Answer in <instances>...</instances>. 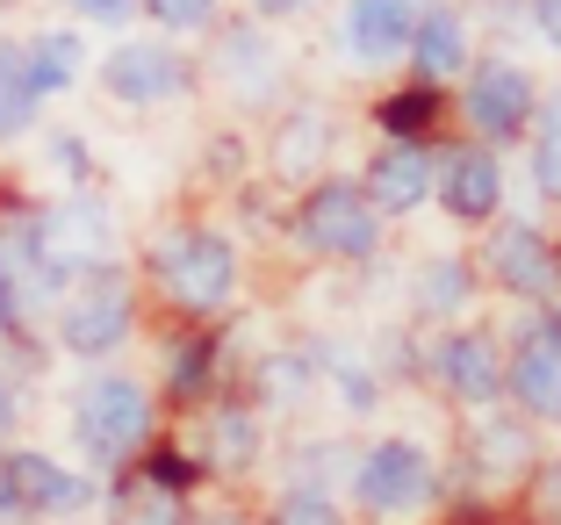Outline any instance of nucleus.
I'll return each instance as SVG.
<instances>
[{
	"instance_id": "obj_8",
	"label": "nucleus",
	"mask_w": 561,
	"mask_h": 525,
	"mask_svg": "<svg viewBox=\"0 0 561 525\" xmlns=\"http://www.w3.org/2000/svg\"><path fill=\"white\" fill-rule=\"evenodd\" d=\"M108 497V482L50 446H0V525H87Z\"/></svg>"
},
{
	"instance_id": "obj_12",
	"label": "nucleus",
	"mask_w": 561,
	"mask_h": 525,
	"mask_svg": "<svg viewBox=\"0 0 561 525\" xmlns=\"http://www.w3.org/2000/svg\"><path fill=\"white\" fill-rule=\"evenodd\" d=\"M432 209H439L454 230L482 238L496 216L512 209V166H504V151L446 130L439 151H432Z\"/></svg>"
},
{
	"instance_id": "obj_33",
	"label": "nucleus",
	"mask_w": 561,
	"mask_h": 525,
	"mask_svg": "<svg viewBox=\"0 0 561 525\" xmlns=\"http://www.w3.org/2000/svg\"><path fill=\"white\" fill-rule=\"evenodd\" d=\"M145 22H151V36L187 44V36H209L224 22V0H145Z\"/></svg>"
},
{
	"instance_id": "obj_24",
	"label": "nucleus",
	"mask_w": 561,
	"mask_h": 525,
	"mask_svg": "<svg viewBox=\"0 0 561 525\" xmlns=\"http://www.w3.org/2000/svg\"><path fill=\"white\" fill-rule=\"evenodd\" d=\"M44 87L30 66V36H0V151L44 130Z\"/></svg>"
},
{
	"instance_id": "obj_14",
	"label": "nucleus",
	"mask_w": 561,
	"mask_h": 525,
	"mask_svg": "<svg viewBox=\"0 0 561 525\" xmlns=\"http://www.w3.org/2000/svg\"><path fill=\"white\" fill-rule=\"evenodd\" d=\"M231 331L224 324H173L159 339V403L165 418H195L202 403L231 396Z\"/></svg>"
},
{
	"instance_id": "obj_34",
	"label": "nucleus",
	"mask_w": 561,
	"mask_h": 525,
	"mask_svg": "<svg viewBox=\"0 0 561 525\" xmlns=\"http://www.w3.org/2000/svg\"><path fill=\"white\" fill-rule=\"evenodd\" d=\"M512 511H526V518H540V525H561V454H540V468L526 476V490H518Z\"/></svg>"
},
{
	"instance_id": "obj_27",
	"label": "nucleus",
	"mask_w": 561,
	"mask_h": 525,
	"mask_svg": "<svg viewBox=\"0 0 561 525\" xmlns=\"http://www.w3.org/2000/svg\"><path fill=\"white\" fill-rule=\"evenodd\" d=\"M526 187L540 209L561 216V87H547L540 94V115H533V130H526Z\"/></svg>"
},
{
	"instance_id": "obj_20",
	"label": "nucleus",
	"mask_w": 561,
	"mask_h": 525,
	"mask_svg": "<svg viewBox=\"0 0 561 525\" xmlns=\"http://www.w3.org/2000/svg\"><path fill=\"white\" fill-rule=\"evenodd\" d=\"M476 15H468V0H425V15H417V36H411V58H403V72L425 87H461V72L476 66Z\"/></svg>"
},
{
	"instance_id": "obj_41",
	"label": "nucleus",
	"mask_w": 561,
	"mask_h": 525,
	"mask_svg": "<svg viewBox=\"0 0 561 525\" xmlns=\"http://www.w3.org/2000/svg\"><path fill=\"white\" fill-rule=\"evenodd\" d=\"M0 195H8V181H0Z\"/></svg>"
},
{
	"instance_id": "obj_29",
	"label": "nucleus",
	"mask_w": 561,
	"mask_h": 525,
	"mask_svg": "<svg viewBox=\"0 0 561 525\" xmlns=\"http://www.w3.org/2000/svg\"><path fill=\"white\" fill-rule=\"evenodd\" d=\"M252 525H353L346 490H302V482H274Z\"/></svg>"
},
{
	"instance_id": "obj_19",
	"label": "nucleus",
	"mask_w": 561,
	"mask_h": 525,
	"mask_svg": "<svg viewBox=\"0 0 561 525\" xmlns=\"http://www.w3.org/2000/svg\"><path fill=\"white\" fill-rule=\"evenodd\" d=\"M238 389L266 418H302L310 403H324V353H317V339H274L245 361Z\"/></svg>"
},
{
	"instance_id": "obj_31",
	"label": "nucleus",
	"mask_w": 561,
	"mask_h": 525,
	"mask_svg": "<svg viewBox=\"0 0 561 525\" xmlns=\"http://www.w3.org/2000/svg\"><path fill=\"white\" fill-rule=\"evenodd\" d=\"M130 476H137V482H151V490H165V497H187V504H195V490L209 482V476H202V460L187 454V440H173V425H165V440L151 446L145 460H137Z\"/></svg>"
},
{
	"instance_id": "obj_18",
	"label": "nucleus",
	"mask_w": 561,
	"mask_h": 525,
	"mask_svg": "<svg viewBox=\"0 0 561 525\" xmlns=\"http://www.w3.org/2000/svg\"><path fill=\"white\" fill-rule=\"evenodd\" d=\"M504 403L526 418L533 432H561V324L554 317H526L512 331V381H504Z\"/></svg>"
},
{
	"instance_id": "obj_36",
	"label": "nucleus",
	"mask_w": 561,
	"mask_h": 525,
	"mask_svg": "<svg viewBox=\"0 0 561 525\" xmlns=\"http://www.w3.org/2000/svg\"><path fill=\"white\" fill-rule=\"evenodd\" d=\"M468 15L490 22L496 36H518V30H526V0H468Z\"/></svg>"
},
{
	"instance_id": "obj_22",
	"label": "nucleus",
	"mask_w": 561,
	"mask_h": 525,
	"mask_svg": "<svg viewBox=\"0 0 561 525\" xmlns=\"http://www.w3.org/2000/svg\"><path fill=\"white\" fill-rule=\"evenodd\" d=\"M432 151L439 145H389V137H375V151L360 159V187L389 224L432 209Z\"/></svg>"
},
{
	"instance_id": "obj_3",
	"label": "nucleus",
	"mask_w": 561,
	"mask_h": 525,
	"mask_svg": "<svg viewBox=\"0 0 561 525\" xmlns=\"http://www.w3.org/2000/svg\"><path fill=\"white\" fill-rule=\"evenodd\" d=\"M446 504V460L417 432H381L353 446L346 468V511L353 525H425Z\"/></svg>"
},
{
	"instance_id": "obj_5",
	"label": "nucleus",
	"mask_w": 561,
	"mask_h": 525,
	"mask_svg": "<svg viewBox=\"0 0 561 525\" xmlns=\"http://www.w3.org/2000/svg\"><path fill=\"white\" fill-rule=\"evenodd\" d=\"M288 246L317 266H375L389 252V216L367 202L360 173H317L310 187H296V202L280 209Z\"/></svg>"
},
{
	"instance_id": "obj_38",
	"label": "nucleus",
	"mask_w": 561,
	"mask_h": 525,
	"mask_svg": "<svg viewBox=\"0 0 561 525\" xmlns=\"http://www.w3.org/2000/svg\"><path fill=\"white\" fill-rule=\"evenodd\" d=\"M526 30L561 58V0H526Z\"/></svg>"
},
{
	"instance_id": "obj_25",
	"label": "nucleus",
	"mask_w": 561,
	"mask_h": 525,
	"mask_svg": "<svg viewBox=\"0 0 561 525\" xmlns=\"http://www.w3.org/2000/svg\"><path fill=\"white\" fill-rule=\"evenodd\" d=\"M317 353H324V396L331 403H339L346 418H381L389 375H381L375 353H360V345H331V339H317Z\"/></svg>"
},
{
	"instance_id": "obj_9",
	"label": "nucleus",
	"mask_w": 561,
	"mask_h": 525,
	"mask_svg": "<svg viewBox=\"0 0 561 525\" xmlns=\"http://www.w3.org/2000/svg\"><path fill=\"white\" fill-rule=\"evenodd\" d=\"M540 94L547 87L533 80L526 58H512L504 44H482L476 66L454 87V130L490 145V151H518L526 130H533V115H540Z\"/></svg>"
},
{
	"instance_id": "obj_13",
	"label": "nucleus",
	"mask_w": 561,
	"mask_h": 525,
	"mask_svg": "<svg viewBox=\"0 0 561 525\" xmlns=\"http://www.w3.org/2000/svg\"><path fill=\"white\" fill-rule=\"evenodd\" d=\"M187 425H195L187 454L202 460V476H209V482H252L266 460H274V418H266L245 389L202 403Z\"/></svg>"
},
{
	"instance_id": "obj_1",
	"label": "nucleus",
	"mask_w": 561,
	"mask_h": 525,
	"mask_svg": "<svg viewBox=\"0 0 561 525\" xmlns=\"http://www.w3.org/2000/svg\"><path fill=\"white\" fill-rule=\"evenodd\" d=\"M137 281L165 324H231L245 303V246L209 216H173L145 238Z\"/></svg>"
},
{
	"instance_id": "obj_2",
	"label": "nucleus",
	"mask_w": 561,
	"mask_h": 525,
	"mask_svg": "<svg viewBox=\"0 0 561 525\" xmlns=\"http://www.w3.org/2000/svg\"><path fill=\"white\" fill-rule=\"evenodd\" d=\"M165 425L173 418H165L159 389L145 375H130V367H80V381L66 396V440L80 454V468L101 482L130 476L137 460L165 440Z\"/></svg>"
},
{
	"instance_id": "obj_37",
	"label": "nucleus",
	"mask_w": 561,
	"mask_h": 525,
	"mask_svg": "<svg viewBox=\"0 0 561 525\" xmlns=\"http://www.w3.org/2000/svg\"><path fill=\"white\" fill-rule=\"evenodd\" d=\"M317 0H238V15H252V22H266V30H280V22H296V15H310Z\"/></svg>"
},
{
	"instance_id": "obj_10",
	"label": "nucleus",
	"mask_w": 561,
	"mask_h": 525,
	"mask_svg": "<svg viewBox=\"0 0 561 525\" xmlns=\"http://www.w3.org/2000/svg\"><path fill=\"white\" fill-rule=\"evenodd\" d=\"M504 381H512V331L482 324V317L425 331V389L439 396L454 418L496 411V403H504Z\"/></svg>"
},
{
	"instance_id": "obj_39",
	"label": "nucleus",
	"mask_w": 561,
	"mask_h": 525,
	"mask_svg": "<svg viewBox=\"0 0 561 525\" xmlns=\"http://www.w3.org/2000/svg\"><path fill=\"white\" fill-rule=\"evenodd\" d=\"M15 425H22V381L15 367H0V446L15 440Z\"/></svg>"
},
{
	"instance_id": "obj_4",
	"label": "nucleus",
	"mask_w": 561,
	"mask_h": 525,
	"mask_svg": "<svg viewBox=\"0 0 561 525\" xmlns=\"http://www.w3.org/2000/svg\"><path fill=\"white\" fill-rule=\"evenodd\" d=\"M540 454H547L540 432H533L512 403L461 418L454 460H446V504L454 511H504V504H518L526 476L540 468Z\"/></svg>"
},
{
	"instance_id": "obj_26",
	"label": "nucleus",
	"mask_w": 561,
	"mask_h": 525,
	"mask_svg": "<svg viewBox=\"0 0 561 525\" xmlns=\"http://www.w3.org/2000/svg\"><path fill=\"white\" fill-rule=\"evenodd\" d=\"M266 166H274V181H302V187H310L317 173L331 166V115H317V109H280Z\"/></svg>"
},
{
	"instance_id": "obj_40",
	"label": "nucleus",
	"mask_w": 561,
	"mask_h": 525,
	"mask_svg": "<svg viewBox=\"0 0 561 525\" xmlns=\"http://www.w3.org/2000/svg\"><path fill=\"white\" fill-rule=\"evenodd\" d=\"M468 525H540V518H526V511H468Z\"/></svg>"
},
{
	"instance_id": "obj_6",
	"label": "nucleus",
	"mask_w": 561,
	"mask_h": 525,
	"mask_svg": "<svg viewBox=\"0 0 561 525\" xmlns=\"http://www.w3.org/2000/svg\"><path fill=\"white\" fill-rule=\"evenodd\" d=\"M145 310L151 303H145V281H137L130 260L94 266V274H80L58 296V310L44 324V345L80 367H116V353L137 345V331H145Z\"/></svg>"
},
{
	"instance_id": "obj_32",
	"label": "nucleus",
	"mask_w": 561,
	"mask_h": 525,
	"mask_svg": "<svg viewBox=\"0 0 561 525\" xmlns=\"http://www.w3.org/2000/svg\"><path fill=\"white\" fill-rule=\"evenodd\" d=\"M44 166L58 173V195H87V187H101V159H94V145H87L80 130H50L44 137Z\"/></svg>"
},
{
	"instance_id": "obj_17",
	"label": "nucleus",
	"mask_w": 561,
	"mask_h": 525,
	"mask_svg": "<svg viewBox=\"0 0 561 525\" xmlns=\"http://www.w3.org/2000/svg\"><path fill=\"white\" fill-rule=\"evenodd\" d=\"M202 72L231 101H245V109H274L280 101V50H274V36H266V22H252V15L216 22L209 30V66Z\"/></svg>"
},
{
	"instance_id": "obj_35",
	"label": "nucleus",
	"mask_w": 561,
	"mask_h": 525,
	"mask_svg": "<svg viewBox=\"0 0 561 525\" xmlns=\"http://www.w3.org/2000/svg\"><path fill=\"white\" fill-rule=\"evenodd\" d=\"M66 15L87 30H130V22H145V0H66Z\"/></svg>"
},
{
	"instance_id": "obj_30",
	"label": "nucleus",
	"mask_w": 561,
	"mask_h": 525,
	"mask_svg": "<svg viewBox=\"0 0 561 525\" xmlns=\"http://www.w3.org/2000/svg\"><path fill=\"white\" fill-rule=\"evenodd\" d=\"M30 66H36V87H44L50 101L72 94V87L87 80V36L80 30H36L30 36Z\"/></svg>"
},
{
	"instance_id": "obj_15",
	"label": "nucleus",
	"mask_w": 561,
	"mask_h": 525,
	"mask_svg": "<svg viewBox=\"0 0 561 525\" xmlns=\"http://www.w3.org/2000/svg\"><path fill=\"white\" fill-rule=\"evenodd\" d=\"M417 15L425 0H339V22H331V50L346 72H403L411 58V36H417Z\"/></svg>"
},
{
	"instance_id": "obj_23",
	"label": "nucleus",
	"mask_w": 561,
	"mask_h": 525,
	"mask_svg": "<svg viewBox=\"0 0 561 525\" xmlns=\"http://www.w3.org/2000/svg\"><path fill=\"white\" fill-rule=\"evenodd\" d=\"M367 130L389 137V145H439V137L454 130V94L403 72V80H389L367 101Z\"/></svg>"
},
{
	"instance_id": "obj_28",
	"label": "nucleus",
	"mask_w": 561,
	"mask_h": 525,
	"mask_svg": "<svg viewBox=\"0 0 561 525\" xmlns=\"http://www.w3.org/2000/svg\"><path fill=\"white\" fill-rule=\"evenodd\" d=\"M101 511H108V525H195V504H187V497H165V490H151V482H137V476L108 482Z\"/></svg>"
},
{
	"instance_id": "obj_11",
	"label": "nucleus",
	"mask_w": 561,
	"mask_h": 525,
	"mask_svg": "<svg viewBox=\"0 0 561 525\" xmlns=\"http://www.w3.org/2000/svg\"><path fill=\"white\" fill-rule=\"evenodd\" d=\"M202 58L173 36H116V44L94 58V87L101 101H116L123 115H159L173 101H195L202 94Z\"/></svg>"
},
{
	"instance_id": "obj_16",
	"label": "nucleus",
	"mask_w": 561,
	"mask_h": 525,
	"mask_svg": "<svg viewBox=\"0 0 561 525\" xmlns=\"http://www.w3.org/2000/svg\"><path fill=\"white\" fill-rule=\"evenodd\" d=\"M44 246H50V260L66 266L72 281L94 274V266H116L123 260L116 202L101 195V187H87V195H50L44 202Z\"/></svg>"
},
{
	"instance_id": "obj_21",
	"label": "nucleus",
	"mask_w": 561,
	"mask_h": 525,
	"mask_svg": "<svg viewBox=\"0 0 561 525\" xmlns=\"http://www.w3.org/2000/svg\"><path fill=\"white\" fill-rule=\"evenodd\" d=\"M482 274L468 252H425V260L411 266V317L425 331H446V324H468V317L482 310Z\"/></svg>"
},
{
	"instance_id": "obj_7",
	"label": "nucleus",
	"mask_w": 561,
	"mask_h": 525,
	"mask_svg": "<svg viewBox=\"0 0 561 525\" xmlns=\"http://www.w3.org/2000/svg\"><path fill=\"white\" fill-rule=\"evenodd\" d=\"M468 260H476L482 288H490L496 303H512L518 317H554L561 324V224L504 209L476 246H468Z\"/></svg>"
}]
</instances>
